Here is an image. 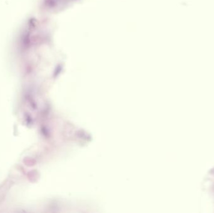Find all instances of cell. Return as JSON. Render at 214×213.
Segmentation results:
<instances>
[{"label": "cell", "mask_w": 214, "mask_h": 213, "mask_svg": "<svg viewBox=\"0 0 214 213\" xmlns=\"http://www.w3.org/2000/svg\"><path fill=\"white\" fill-rule=\"evenodd\" d=\"M205 192L214 207V169H212L205 179Z\"/></svg>", "instance_id": "6da1fadb"}]
</instances>
